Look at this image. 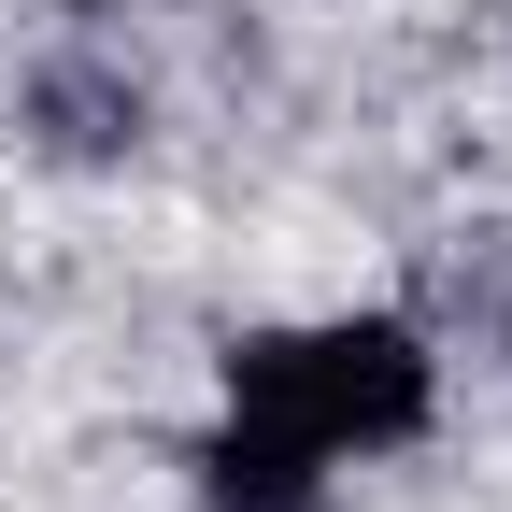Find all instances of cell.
Returning a JSON list of instances; mask_svg holds the SVG:
<instances>
[{
	"mask_svg": "<svg viewBox=\"0 0 512 512\" xmlns=\"http://www.w3.org/2000/svg\"><path fill=\"white\" fill-rule=\"evenodd\" d=\"M185 470H200V512H328V470L285 456V441H256V427H228V413L200 427Z\"/></svg>",
	"mask_w": 512,
	"mask_h": 512,
	"instance_id": "2",
	"label": "cell"
},
{
	"mask_svg": "<svg viewBox=\"0 0 512 512\" xmlns=\"http://www.w3.org/2000/svg\"><path fill=\"white\" fill-rule=\"evenodd\" d=\"M228 427L285 441V456L342 470V456H399L441 413V356L413 313H313V328H256L228 342Z\"/></svg>",
	"mask_w": 512,
	"mask_h": 512,
	"instance_id": "1",
	"label": "cell"
},
{
	"mask_svg": "<svg viewBox=\"0 0 512 512\" xmlns=\"http://www.w3.org/2000/svg\"><path fill=\"white\" fill-rule=\"evenodd\" d=\"M29 128L57 157H128V143H143V86L86 72V57H72V72H29Z\"/></svg>",
	"mask_w": 512,
	"mask_h": 512,
	"instance_id": "3",
	"label": "cell"
},
{
	"mask_svg": "<svg viewBox=\"0 0 512 512\" xmlns=\"http://www.w3.org/2000/svg\"><path fill=\"white\" fill-rule=\"evenodd\" d=\"M72 15H100V0H72Z\"/></svg>",
	"mask_w": 512,
	"mask_h": 512,
	"instance_id": "4",
	"label": "cell"
}]
</instances>
